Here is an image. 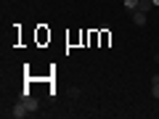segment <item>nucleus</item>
Returning a JSON list of instances; mask_svg holds the SVG:
<instances>
[{
    "mask_svg": "<svg viewBox=\"0 0 159 119\" xmlns=\"http://www.w3.org/2000/svg\"><path fill=\"white\" fill-rule=\"evenodd\" d=\"M8 114H11L13 119H24V117L29 114V106H27V101H24V98H19V101L13 103V108H11Z\"/></svg>",
    "mask_w": 159,
    "mask_h": 119,
    "instance_id": "f257e3e1",
    "label": "nucleus"
},
{
    "mask_svg": "<svg viewBox=\"0 0 159 119\" xmlns=\"http://www.w3.org/2000/svg\"><path fill=\"white\" fill-rule=\"evenodd\" d=\"M146 16L148 13H143V11H133V24L135 27H146Z\"/></svg>",
    "mask_w": 159,
    "mask_h": 119,
    "instance_id": "f03ea898",
    "label": "nucleus"
},
{
    "mask_svg": "<svg viewBox=\"0 0 159 119\" xmlns=\"http://www.w3.org/2000/svg\"><path fill=\"white\" fill-rule=\"evenodd\" d=\"M24 101H27V106H29V114H34L40 108V101L37 98H32V95H24Z\"/></svg>",
    "mask_w": 159,
    "mask_h": 119,
    "instance_id": "7ed1b4c3",
    "label": "nucleus"
},
{
    "mask_svg": "<svg viewBox=\"0 0 159 119\" xmlns=\"http://www.w3.org/2000/svg\"><path fill=\"white\" fill-rule=\"evenodd\" d=\"M154 8V0H141V3H138V11H143V13H148Z\"/></svg>",
    "mask_w": 159,
    "mask_h": 119,
    "instance_id": "20e7f679",
    "label": "nucleus"
},
{
    "mask_svg": "<svg viewBox=\"0 0 159 119\" xmlns=\"http://www.w3.org/2000/svg\"><path fill=\"white\" fill-rule=\"evenodd\" d=\"M138 3H141V0H125V3H122V6H125V11H138Z\"/></svg>",
    "mask_w": 159,
    "mask_h": 119,
    "instance_id": "39448f33",
    "label": "nucleus"
},
{
    "mask_svg": "<svg viewBox=\"0 0 159 119\" xmlns=\"http://www.w3.org/2000/svg\"><path fill=\"white\" fill-rule=\"evenodd\" d=\"M69 95H72V98H80V87H69Z\"/></svg>",
    "mask_w": 159,
    "mask_h": 119,
    "instance_id": "423d86ee",
    "label": "nucleus"
},
{
    "mask_svg": "<svg viewBox=\"0 0 159 119\" xmlns=\"http://www.w3.org/2000/svg\"><path fill=\"white\" fill-rule=\"evenodd\" d=\"M151 95H154V98L159 101V85H151Z\"/></svg>",
    "mask_w": 159,
    "mask_h": 119,
    "instance_id": "0eeeda50",
    "label": "nucleus"
},
{
    "mask_svg": "<svg viewBox=\"0 0 159 119\" xmlns=\"http://www.w3.org/2000/svg\"><path fill=\"white\" fill-rule=\"evenodd\" d=\"M151 85H159V72H154V74H151Z\"/></svg>",
    "mask_w": 159,
    "mask_h": 119,
    "instance_id": "6e6552de",
    "label": "nucleus"
},
{
    "mask_svg": "<svg viewBox=\"0 0 159 119\" xmlns=\"http://www.w3.org/2000/svg\"><path fill=\"white\" fill-rule=\"evenodd\" d=\"M154 64H159V51H157V53H154Z\"/></svg>",
    "mask_w": 159,
    "mask_h": 119,
    "instance_id": "1a4fd4ad",
    "label": "nucleus"
},
{
    "mask_svg": "<svg viewBox=\"0 0 159 119\" xmlns=\"http://www.w3.org/2000/svg\"><path fill=\"white\" fill-rule=\"evenodd\" d=\"M154 6H159V0H154Z\"/></svg>",
    "mask_w": 159,
    "mask_h": 119,
    "instance_id": "9d476101",
    "label": "nucleus"
}]
</instances>
